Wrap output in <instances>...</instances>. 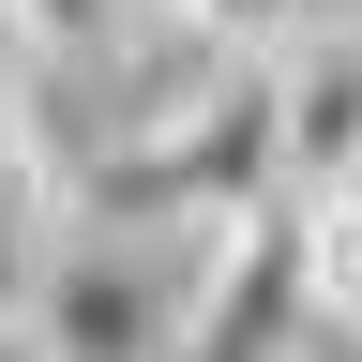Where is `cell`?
<instances>
[{
  "label": "cell",
  "instance_id": "6da1fadb",
  "mask_svg": "<svg viewBox=\"0 0 362 362\" xmlns=\"http://www.w3.org/2000/svg\"><path fill=\"white\" fill-rule=\"evenodd\" d=\"M211 242L197 226H90V211H61V242L30 257V362H181Z\"/></svg>",
  "mask_w": 362,
  "mask_h": 362
},
{
  "label": "cell",
  "instance_id": "7a4b0ae2",
  "mask_svg": "<svg viewBox=\"0 0 362 362\" xmlns=\"http://www.w3.org/2000/svg\"><path fill=\"white\" fill-rule=\"evenodd\" d=\"M272 151H287V197H347L362 181V16L272 45Z\"/></svg>",
  "mask_w": 362,
  "mask_h": 362
},
{
  "label": "cell",
  "instance_id": "3957f363",
  "mask_svg": "<svg viewBox=\"0 0 362 362\" xmlns=\"http://www.w3.org/2000/svg\"><path fill=\"white\" fill-rule=\"evenodd\" d=\"M136 16H151V0H0V30H16L30 61H90V76L121 61V30H136Z\"/></svg>",
  "mask_w": 362,
  "mask_h": 362
},
{
  "label": "cell",
  "instance_id": "277c9868",
  "mask_svg": "<svg viewBox=\"0 0 362 362\" xmlns=\"http://www.w3.org/2000/svg\"><path fill=\"white\" fill-rule=\"evenodd\" d=\"M181 16H197L211 45H242V61H272L287 30H317V0H181Z\"/></svg>",
  "mask_w": 362,
  "mask_h": 362
},
{
  "label": "cell",
  "instance_id": "5b68a950",
  "mask_svg": "<svg viewBox=\"0 0 362 362\" xmlns=\"http://www.w3.org/2000/svg\"><path fill=\"white\" fill-rule=\"evenodd\" d=\"M332 362H362V317H347V332H332Z\"/></svg>",
  "mask_w": 362,
  "mask_h": 362
},
{
  "label": "cell",
  "instance_id": "8992f818",
  "mask_svg": "<svg viewBox=\"0 0 362 362\" xmlns=\"http://www.w3.org/2000/svg\"><path fill=\"white\" fill-rule=\"evenodd\" d=\"M347 197H362V181H347Z\"/></svg>",
  "mask_w": 362,
  "mask_h": 362
}]
</instances>
